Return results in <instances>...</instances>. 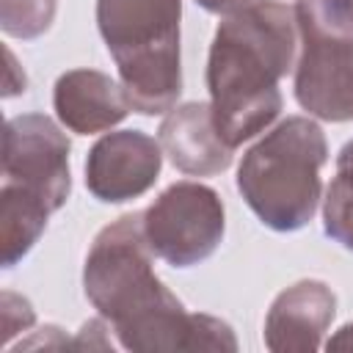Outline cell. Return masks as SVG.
I'll use <instances>...</instances> for the list:
<instances>
[{
	"label": "cell",
	"instance_id": "3",
	"mask_svg": "<svg viewBox=\"0 0 353 353\" xmlns=\"http://www.w3.org/2000/svg\"><path fill=\"white\" fill-rule=\"evenodd\" d=\"M0 240L11 268L69 196V141L47 116H17L3 132Z\"/></svg>",
	"mask_w": 353,
	"mask_h": 353
},
{
	"label": "cell",
	"instance_id": "6",
	"mask_svg": "<svg viewBox=\"0 0 353 353\" xmlns=\"http://www.w3.org/2000/svg\"><path fill=\"white\" fill-rule=\"evenodd\" d=\"M295 99L325 121L353 119V0H295Z\"/></svg>",
	"mask_w": 353,
	"mask_h": 353
},
{
	"label": "cell",
	"instance_id": "9",
	"mask_svg": "<svg viewBox=\"0 0 353 353\" xmlns=\"http://www.w3.org/2000/svg\"><path fill=\"white\" fill-rule=\"evenodd\" d=\"M160 146L171 163L193 176L218 174L232 163V146L218 135L212 108L201 102L182 105L160 124Z\"/></svg>",
	"mask_w": 353,
	"mask_h": 353
},
{
	"label": "cell",
	"instance_id": "13",
	"mask_svg": "<svg viewBox=\"0 0 353 353\" xmlns=\"http://www.w3.org/2000/svg\"><path fill=\"white\" fill-rule=\"evenodd\" d=\"M325 232L353 251V182L336 176L325 199Z\"/></svg>",
	"mask_w": 353,
	"mask_h": 353
},
{
	"label": "cell",
	"instance_id": "14",
	"mask_svg": "<svg viewBox=\"0 0 353 353\" xmlns=\"http://www.w3.org/2000/svg\"><path fill=\"white\" fill-rule=\"evenodd\" d=\"M196 3L204 6L212 14H229V11H237V8H243V6H248L254 0H196Z\"/></svg>",
	"mask_w": 353,
	"mask_h": 353
},
{
	"label": "cell",
	"instance_id": "16",
	"mask_svg": "<svg viewBox=\"0 0 353 353\" xmlns=\"http://www.w3.org/2000/svg\"><path fill=\"white\" fill-rule=\"evenodd\" d=\"M328 347H334V350H350V347H353V323L345 325V328L328 342Z\"/></svg>",
	"mask_w": 353,
	"mask_h": 353
},
{
	"label": "cell",
	"instance_id": "12",
	"mask_svg": "<svg viewBox=\"0 0 353 353\" xmlns=\"http://www.w3.org/2000/svg\"><path fill=\"white\" fill-rule=\"evenodd\" d=\"M3 30L19 39L41 36L55 14V0H3Z\"/></svg>",
	"mask_w": 353,
	"mask_h": 353
},
{
	"label": "cell",
	"instance_id": "8",
	"mask_svg": "<svg viewBox=\"0 0 353 353\" xmlns=\"http://www.w3.org/2000/svg\"><path fill=\"white\" fill-rule=\"evenodd\" d=\"M160 174V146L154 138L121 130L110 132L88 154L85 185L99 201H127L146 193Z\"/></svg>",
	"mask_w": 353,
	"mask_h": 353
},
{
	"label": "cell",
	"instance_id": "2",
	"mask_svg": "<svg viewBox=\"0 0 353 353\" xmlns=\"http://www.w3.org/2000/svg\"><path fill=\"white\" fill-rule=\"evenodd\" d=\"M290 61L292 17L284 3L254 0L221 22L210 50L207 85L215 130L232 149L279 116V80Z\"/></svg>",
	"mask_w": 353,
	"mask_h": 353
},
{
	"label": "cell",
	"instance_id": "10",
	"mask_svg": "<svg viewBox=\"0 0 353 353\" xmlns=\"http://www.w3.org/2000/svg\"><path fill=\"white\" fill-rule=\"evenodd\" d=\"M334 292L320 281L284 290L268 312L265 342L270 350H314L334 317Z\"/></svg>",
	"mask_w": 353,
	"mask_h": 353
},
{
	"label": "cell",
	"instance_id": "5",
	"mask_svg": "<svg viewBox=\"0 0 353 353\" xmlns=\"http://www.w3.org/2000/svg\"><path fill=\"white\" fill-rule=\"evenodd\" d=\"M323 163V130L295 116L281 121L243 157L237 188L262 223L276 232H295L317 210Z\"/></svg>",
	"mask_w": 353,
	"mask_h": 353
},
{
	"label": "cell",
	"instance_id": "11",
	"mask_svg": "<svg viewBox=\"0 0 353 353\" xmlns=\"http://www.w3.org/2000/svg\"><path fill=\"white\" fill-rule=\"evenodd\" d=\"M55 110L69 130L91 135L119 124L127 116L130 102L124 88L116 85L108 74L94 69H74L61 74L55 83Z\"/></svg>",
	"mask_w": 353,
	"mask_h": 353
},
{
	"label": "cell",
	"instance_id": "7",
	"mask_svg": "<svg viewBox=\"0 0 353 353\" xmlns=\"http://www.w3.org/2000/svg\"><path fill=\"white\" fill-rule=\"evenodd\" d=\"M143 234L160 259L174 268H190L218 248L223 237V204L204 185H171L143 212Z\"/></svg>",
	"mask_w": 353,
	"mask_h": 353
},
{
	"label": "cell",
	"instance_id": "4",
	"mask_svg": "<svg viewBox=\"0 0 353 353\" xmlns=\"http://www.w3.org/2000/svg\"><path fill=\"white\" fill-rule=\"evenodd\" d=\"M182 0H97L99 33L119 66L132 110H171L182 91L179 74Z\"/></svg>",
	"mask_w": 353,
	"mask_h": 353
},
{
	"label": "cell",
	"instance_id": "1",
	"mask_svg": "<svg viewBox=\"0 0 353 353\" xmlns=\"http://www.w3.org/2000/svg\"><path fill=\"white\" fill-rule=\"evenodd\" d=\"M143 215L110 223L85 259V295L130 350H234L226 323L188 314L152 273Z\"/></svg>",
	"mask_w": 353,
	"mask_h": 353
},
{
	"label": "cell",
	"instance_id": "15",
	"mask_svg": "<svg viewBox=\"0 0 353 353\" xmlns=\"http://www.w3.org/2000/svg\"><path fill=\"white\" fill-rule=\"evenodd\" d=\"M336 176L353 182V141L339 152V163H336Z\"/></svg>",
	"mask_w": 353,
	"mask_h": 353
}]
</instances>
